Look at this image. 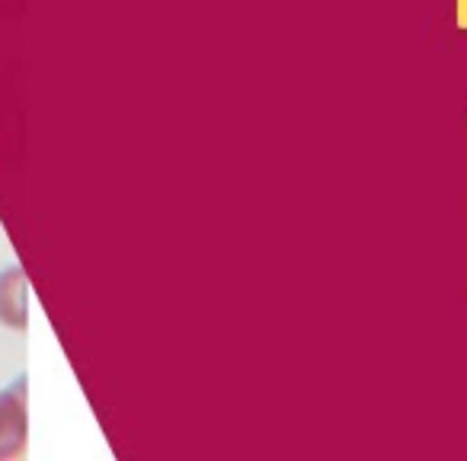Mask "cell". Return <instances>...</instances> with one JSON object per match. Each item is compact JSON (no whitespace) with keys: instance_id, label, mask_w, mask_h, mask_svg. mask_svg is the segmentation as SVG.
Segmentation results:
<instances>
[{"instance_id":"6da1fadb","label":"cell","mask_w":467,"mask_h":461,"mask_svg":"<svg viewBox=\"0 0 467 461\" xmlns=\"http://www.w3.org/2000/svg\"><path fill=\"white\" fill-rule=\"evenodd\" d=\"M26 388H23V382H16L14 388L0 391V461L20 458L26 452Z\"/></svg>"},{"instance_id":"7a4b0ae2","label":"cell","mask_w":467,"mask_h":461,"mask_svg":"<svg viewBox=\"0 0 467 461\" xmlns=\"http://www.w3.org/2000/svg\"><path fill=\"white\" fill-rule=\"evenodd\" d=\"M0 324L16 333L29 327V282L20 267L0 269Z\"/></svg>"},{"instance_id":"3957f363","label":"cell","mask_w":467,"mask_h":461,"mask_svg":"<svg viewBox=\"0 0 467 461\" xmlns=\"http://www.w3.org/2000/svg\"><path fill=\"white\" fill-rule=\"evenodd\" d=\"M454 23L467 36V0H454Z\"/></svg>"}]
</instances>
